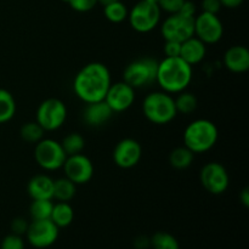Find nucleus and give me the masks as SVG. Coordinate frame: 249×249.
Wrapping results in <instances>:
<instances>
[{"label": "nucleus", "instance_id": "nucleus-8", "mask_svg": "<svg viewBox=\"0 0 249 249\" xmlns=\"http://www.w3.org/2000/svg\"><path fill=\"white\" fill-rule=\"evenodd\" d=\"M67 119V107L56 97L46 99L36 109V121L45 131H55L65 124Z\"/></svg>", "mask_w": 249, "mask_h": 249}, {"label": "nucleus", "instance_id": "nucleus-17", "mask_svg": "<svg viewBox=\"0 0 249 249\" xmlns=\"http://www.w3.org/2000/svg\"><path fill=\"white\" fill-rule=\"evenodd\" d=\"M84 111H83V119L89 126H101L106 124L113 116V111L105 102V100L91 104H85Z\"/></svg>", "mask_w": 249, "mask_h": 249}, {"label": "nucleus", "instance_id": "nucleus-21", "mask_svg": "<svg viewBox=\"0 0 249 249\" xmlns=\"http://www.w3.org/2000/svg\"><path fill=\"white\" fill-rule=\"evenodd\" d=\"M195 153L190 151L186 146L175 147L169 153V164L177 170H185L194 163Z\"/></svg>", "mask_w": 249, "mask_h": 249}, {"label": "nucleus", "instance_id": "nucleus-35", "mask_svg": "<svg viewBox=\"0 0 249 249\" xmlns=\"http://www.w3.org/2000/svg\"><path fill=\"white\" fill-rule=\"evenodd\" d=\"M202 12H208V14L218 15L221 10L220 0H202Z\"/></svg>", "mask_w": 249, "mask_h": 249}, {"label": "nucleus", "instance_id": "nucleus-23", "mask_svg": "<svg viewBox=\"0 0 249 249\" xmlns=\"http://www.w3.org/2000/svg\"><path fill=\"white\" fill-rule=\"evenodd\" d=\"M16 113V101L9 90L0 88V124L7 123Z\"/></svg>", "mask_w": 249, "mask_h": 249}, {"label": "nucleus", "instance_id": "nucleus-10", "mask_svg": "<svg viewBox=\"0 0 249 249\" xmlns=\"http://www.w3.org/2000/svg\"><path fill=\"white\" fill-rule=\"evenodd\" d=\"M202 186L212 195H223L230 185V177L221 163L209 162L203 165L199 173Z\"/></svg>", "mask_w": 249, "mask_h": 249}, {"label": "nucleus", "instance_id": "nucleus-2", "mask_svg": "<svg viewBox=\"0 0 249 249\" xmlns=\"http://www.w3.org/2000/svg\"><path fill=\"white\" fill-rule=\"evenodd\" d=\"M192 66L185 62L180 57H164L158 62L156 83L162 91L168 94H179L191 84Z\"/></svg>", "mask_w": 249, "mask_h": 249}, {"label": "nucleus", "instance_id": "nucleus-41", "mask_svg": "<svg viewBox=\"0 0 249 249\" xmlns=\"http://www.w3.org/2000/svg\"><path fill=\"white\" fill-rule=\"evenodd\" d=\"M62 1H63V2H67V4H68V2H70L71 0H62Z\"/></svg>", "mask_w": 249, "mask_h": 249}, {"label": "nucleus", "instance_id": "nucleus-7", "mask_svg": "<svg viewBox=\"0 0 249 249\" xmlns=\"http://www.w3.org/2000/svg\"><path fill=\"white\" fill-rule=\"evenodd\" d=\"M67 155L63 151L61 142L53 139H41L36 143L34 160L39 167L48 172H53L62 168Z\"/></svg>", "mask_w": 249, "mask_h": 249}, {"label": "nucleus", "instance_id": "nucleus-31", "mask_svg": "<svg viewBox=\"0 0 249 249\" xmlns=\"http://www.w3.org/2000/svg\"><path fill=\"white\" fill-rule=\"evenodd\" d=\"M185 0H157L160 11H165L169 15L179 12Z\"/></svg>", "mask_w": 249, "mask_h": 249}, {"label": "nucleus", "instance_id": "nucleus-20", "mask_svg": "<svg viewBox=\"0 0 249 249\" xmlns=\"http://www.w3.org/2000/svg\"><path fill=\"white\" fill-rule=\"evenodd\" d=\"M50 220L58 229L70 226L73 223V220H74V211H73L72 206L68 202H57V203H53Z\"/></svg>", "mask_w": 249, "mask_h": 249}, {"label": "nucleus", "instance_id": "nucleus-9", "mask_svg": "<svg viewBox=\"0 0 249 249\" xmlns=\"http://www.w3.org/2000/svg\"><path fill=\"white\" fill-rule=\"evenodd\" d=\"M160 33L164 40L182 43L195 36V17L186 16L180 12L170 14L162 22Z\"/></svg>", "mask_w": 249, "mask_h": 249}, {"label": "nucleus", "instance_id": "nucleus-38", "mask_svg": "<svg viewBox=\"0 0 249 249\" xmlns=\"http://www.w3.org/2000/svg\"><path fill=\"white\" fill-rule=\"evenodd\" d=\"M245 0H220L221 5L224 7H228V9H236V7H240L243 4Z\"/></svg>", "mask_w": 249, "mask_h": 249}, {"label": "nucleus", "instance_id": "nucleus-37", "mask_svg": "<svg viewBox=\"0 0 249 249\" xmlns=\"http://www.w3.org/2000/svg\"><path fill=\"white\" fill-rule=\"evenodd\" d=\"M134 247L136 249H148L151 247L150 237L147 236H139L134 241Z\"/></svg>", "mask_w": 249, "mask_h": 249}, {"label": "nucleus", "instance_id": "nucleus-29", "mask_svg": "<svg viewBox=\"0 0 249 249\" xmlns=\"http://www.w3.org/2000/svg\"><path fill=\"white\" fill-rule=\"evenodd\" d=\"M44 130L40 126L38 122H27L21 126L19 130V135H21L22 140L26 141L28 143H38L41 139H44Z\"/></svg>", "mask_w": 249, "mask_h": 249}, {"label": "nucleus", "instance_id": "nucleus-25", "mask_svg": "<svg viewBox=\"0 0 249 249\" xmlns=\"http://www.w3.org/2000/svg\"><path fill=\"white\" fill-rule=\"evenodd\" d=\"M53 199H32L29 206V215L32 220H44L50 219L53 212Z\"/></svg>", "mask_w": 249, "mask_h": 249}, {"label": "nucleus", "instance_id": "nucleus-18", "mask_svg": "<svg viewBox=\"0 0 249 249\" xmlns=\"http://www.w3.org/2000/svg\"><path fill=\"white\" fill-rule=\"evenodd\" d=\"M207 53V46L203 41L199 40L197 36H191L181 43L180 49V56L181 60L189 63L190 66L198 65L204 60Z\"/></svg>", "mask_w": 249, "mask_h": 249}, {"label": "nucleus", "instance_id": "nucleus-34", "mask_svg": "<svg viewBox=\"0 0 249 249\" xmlns=\"http://www.w3.org/2000/svg\"><path fill=\"white\" fill-rule=\"evenodd\" d=\"M180 49H181V43H178V41H172V40H165L164 48H163V53H164L165 57H179Z\"/></svg>", "mask_w": 249, "mask_h": 249}, {"label": "nucleus", "instance_id": "nucleus-16", "mask_svg": "<svg viewBox=\"0 0 249 249\" xmlns=\"http://www.w3.org/2000/svg\"><path fill=\"white\" fill-rule=\"evenodd\" d=\"M224 66L232 73H245L249 70V50L246 46L235 45L224 53Z\"/></svg>", "mask_w": 249, "mask_h": 249}, {"label": "nucleus", "instance_id": "nucleus-39", "mask_svg": "<svg viewBox=\"0 0 249 249\" xmlns=\"http://www.w3.org/2000/svg\"><path fill=\"white\" fill-rule=\"evenodd\" d=\"M240 201H241V203L246 207V208H248L249 207V189L248 187H245V189L241 191Z\"/></svg>", "mask_w": 249, "mask_h": 249}, {"label": "nucleus", "instance_id": "nucleus-33", "mask_svg": "<svg viewBox=\"0 0 249 249\" xmlns=\"http://www.w3.org/2000/svg\"><path fill=\"white\" fill-rule=\"evenodd\" d=\"M29 223L24 218H15L14 220L11 221V233H15V235L23 236L26 235L27 230H28Z\"/></svg>", "mask_w": 249, "mask_h": 249}, {"label": "nucleus", "instance_id": "nucleus-24", "mask_svg": "<svg viewBox=\"0 0 249 249\" xmlns=\"http://www.w3.org/2000/svg\"><path fill=\"white\" fill-rule=\"evenodd\" d=\"M128 7L122 2V0L104 5L105 17L112 23H122L123 21L128 19Z\"/></svg>", "mask_w": 249, "mask_h": 249}, {"label": "nucleus", "instance_id": "nucleus-30", "mask_svg": "<svg viewBox=\"0 0 249 249\" xmlns=\"http://www.w3.org/2000/svg\"><path fill=\"white\" fill-rule=\"evenodd\" d=\"M24 240L22 236L10 233L2 238L0 243V249H24Z\"/></svg>", "mask_w": 249, "mask_h": 249}, {"label": "nucleus", "instance_id": "nucleus-14", "mask_svg": "<svg viewBox=\"0 0 249 249\" xmlns=\"http://www.w3.org/2000/svg\"><path fill=\"white\" fill-rule=\"evenodd\" d=\"M104 100L113 113H121L130 108L135 102V89L123 80L113 83L109 85Z\"/></svg>", "mask_w": 249, "mask_h": 249}, {"label": "nucleus", "instance_id": "nucleus-5", "mask_svg": "<svg viewBox=\"0 0 249 249\" xmlns=\"http://www.w3.org/2000/svg\"><path fill=\"white\" fill-rule=\"evenodd\" d=\"M158 61L152 57H140L131 61L123 72V82L134 89H140L156 83Z\"/></svg>", "mask_w": 249, "mask_h": 249}, {"label": "nucleus", "instance_id": "nucleus-13", "mask_svg": "<svg viewBox=\"0 0 249 249\" xmlns=\"http://www.w3.org/2000/svg\"><path fill=\"white\" fill-rule=\"evenodd\" d=\"M65 177L75 185L88 184L94 177V164L83 153L67 156L62 165Z\"/></svg>", "mask_w": 249, "mask_h": 249}, {"label": "nucleus", "instance_id": "nucleus-1", "mask_svg": "<svg viewBox=\"0 0 249 249\" xmlns=\"http://www.w3.org/2000/svg\"><path fill=\"white\" fill-rule=\"evenodd\" d=\"M111 84V73L107 66L101 62H90L75 74L73 90L84 104H91L102 101Z\"/></svg>", "mask_w": 249, "mask_h": 249}, {"label": "nucleus", "instance_id": "nucleus-4", "mask_svg": "<svg viewBox=\"0 0 249 249\" xmlns=\"http://www.w3.org/2000/svg\"><path fill=\"white\" fill-rule=\"evenodd\" d=\"M142 113L152 124L164 125L170 123L178 116L174 97L165 91L150 92L143 99Z\"/></svg>", "mask_w": 249, "mask_h": 249}, {"label": "nucleus", "instance_id": "nucleus-3", "mask_svg": "<svg viewBox=\"0 0 249 249\" xmlns=\"http://www.w3.org/2000/svg\"><path fill=\"white\" fill-rule=\"evenodd\" d=\"M219 138V131L215 124L209 119H196L185 128L184 146H186L195 155L206 153L215 146Z\"/></svg>", "mask_w": 249, "mask_h": 249}, {"label": "nucleus", "instance_id": "nucleus-40", "mask_svg": "<svg viewBox=\"0 0 249 249\" xmlns=\"http://www.w3.org/2000/svg\"><path fill=\"white\" fill-rule=\"evenodd\" d=\"M114 1H118V0H97V2H99V4H101L102 6H104V5L109 4V2H114Z\"/></svg>", "mask_w": 249, "mask_h": 249}, {"label": "nucleus", "instance_id": "nucleus-28", "mask_svg": "<svg viewBox=\"0 0 249 249\" xmlns=\"http://www.w3.org/2000/svg\"><path fill=\"white\" fill-rule=\"evenodd\" d=\"M152 249H180L179 241L172 233L165 231H157L150 237Z\"/></svg>", "mask_w": 249, "mask_h": 249}, {"label": "nucleus", "instance_id": "nucleus-26", "mask_svg": "<svg viewBox=\"0 0 249 249\" xmlns=\"http://www.w3.org/2000/svg\"><path fill=\"white\" fill-rule=\"evenodd\" d=\"M174 102L178 113L185 114V116L194 113L198 106L197 97L192 92H187L185 90L178 94V96L174 99Z\"/></svg>", "mask_w": 249, "mask_h": 249}, {"label": "nucleus", "instance_id": "nucleus-22", "mask_svg": "<svg viewBox=\"0 0 249 249\" xmlns=\"http://www.w3.org/2000/svg\"><path fill=\"white\" fill-rule=\"evenodd\" d=\"M77 185L66 177L53 180V197L57 202H70L74 198Z\"/></svg>", "mask_w": 249, "mask_h": 249}, {"label": "nucleus", "instance_id": "nucleus-15", "mask_svg": "<svg viewBox=\"0 0 249 249\" xmlns=\"http://www.w3.org/2000/svg\"><path fill=\"white\" fill-rule=\"evenodd\" d=\"M112 157H113L117 167L122 168V169H130L140 162L141 157H142V147L135 139H122L114 146Z\"/></svg>", "mask_w": 249, "mask_h": 249}, {"label": "nucleus", "instance_id": "nucleus-42", "mask_svg": "<svg viewBox=\"0 0 249 249\" xmlns=\"http://www.w3.org/2000/svg\"><path fill=\"white\" fill-rule=\"evenodd\" d=\"M147 1H152V2H157V0H147Z\"/></svg>", "mask_w": 249, "mask_h": 249}, {"label": "nucleus", "instance_id": "nucleus-27", "mask_svg": "<svg viewBox=\"0 0 249 249\" xmlns=\"http://www.w3.org/2000/svg\"><path fill=\"white\" fill-rule=\"evenodd\" d=\"M63 151L67 156L78 155L82 153L85 147V139L82 134L79 133H70L62 139L61 141Z\"/></svg>", "mask_w": 249, "mask_h": 249}, {"label": "nucleus", "instance_id": "nucleus-11", "mask_svg": "<svg viewBox=\"0 0 249 249\" xmlns=\"http://www.w3.org/2000/svg\"><path fill=\"white\" fill-rule=\"evenodd\" d=\"M60 229L50 220H32L26 232L27 241L33 248L45 249L51 247L57 241Z\"/></svg>", "mask_w": 249, "mask_h": 249}, {"label": "nucleus", "instance_id": "nucleus-19", "mask_svg": "<svg viewBox=\"0 0 249 249\" xmlns=\"http://www.w3.org/2000/svg\"><path fill=\"white\" fill-rule=\"evenodd\" d=\"M27 191L32 199H53V180L49 175H34L27 184Z\"/></svg>", "mask_w": 249, "mask_h": 249}, {"label": "nucleus", "instance_id": "nucleus-12", "mask_svg": "<svg viewBox=\"0 0 249 249\" xmlns=\"http://www.w3.org/2000/svg\"><path fill=\"white\" fill-rule=\"evenodd\" d=\"M224 36V26L218 15L201 12L195 16V36L206 45L216 44Z\"/></svg>", "mask_w": 249, "mask_h": 249}, {"label": "nucleus", "instance_id": "nucleus-32", "mask_svg": "<svg viewBox=\"0 0 249 249\" xmlns=\"http://www.w3.org/2000/svg\"><path fill=\"white\" fill-rule=\"evenodd\" d=\"M70 6L77 12H88L91 11L99 2L97 0H71Z\"/></svg>", "mask_w": 249, "mask_h": 249}, {"label": "nucleus", "instance_id": "nucleus-6", "mask_svg": "<svg viewBox=\"0 0 249 249\" xmlns=\"http://www.w3.org/2000/svg\"><path fill=\"white\" fill-rule=\"evenodd\" d=\"M160 11L157 2L139 0L128 14V21L131 28L138 33H148L153 31L160 22Z\"/></svg>", "mask_w": 249, "mask_h": 249}, {"label": "nucleus", "instance_id": "nucleus-36", "mask_svg": "<svg viewBox=\"0 0 249 249\" xmlns=\"http://www.w3.org/2000/svg\"><path fill=\"white\" fill-rule=\"evenodd\" d=\"M179 12L182 15H186V16L195 17L196 16V12H197L196 4H195L194 1H190V0H185V2L182 4L181 9H180Z\"/></svg>", "mask_w": 249, "mask_h": 249}]
</instances>
